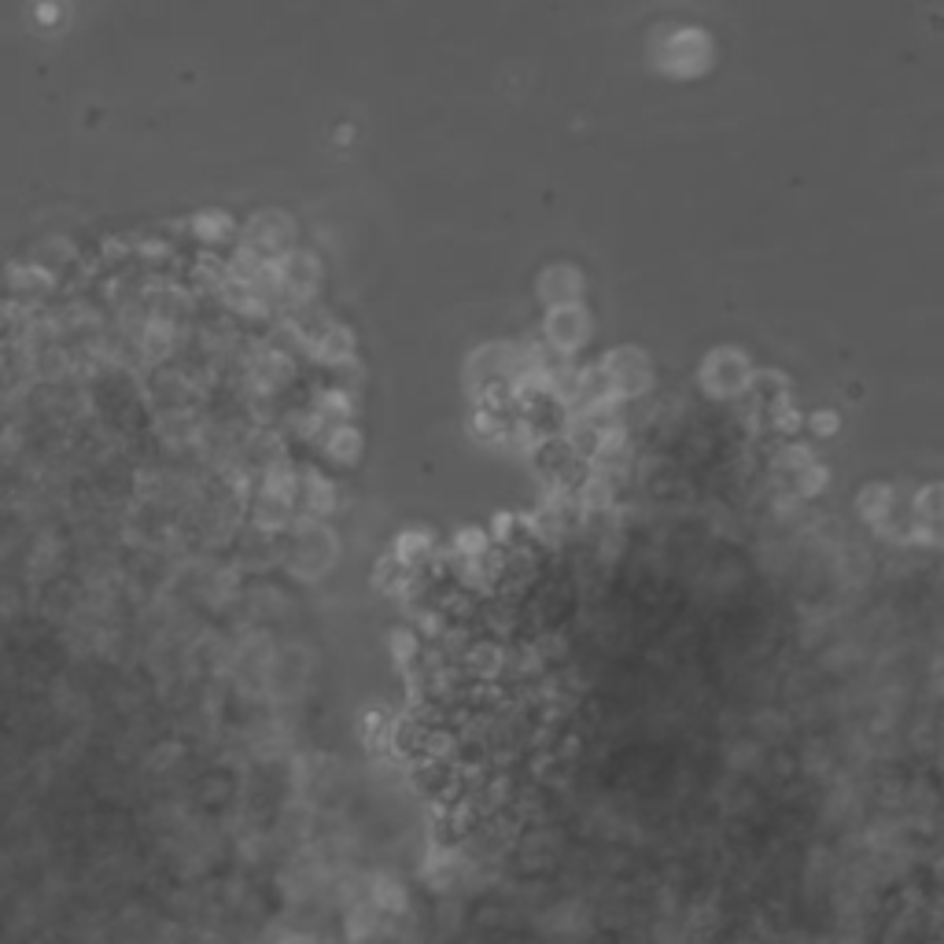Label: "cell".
<instances>
[{"mask_svg":"<svg viewBox=\"0 0 944 944\" xmlns=\"http://www.w3.org/2000/svg\"><path fill=\"white\" fill-rule=\"evenodd\" d=\"M465 664L472 668V675H495V672H502L506 657H502V649H498L495 642H476V646L469 649Z\"/></svg>","mask_w":944,"mask_h":944,"instance_id":"2","label":"cell"},{"mask_svg":"<svg viewBox=\"0 0 944 944\" xmlns=\"http://www.w3.org/2000/svg\"><path fill=\"white\" fill-rule=\"evenodd\" d=\"M893 487L889 484H867L856 495V509H860L863 520H871V524H878V528H885L889 524V517H893Z\"/></svg>","mask_w":944,"mask_h":944,"instance_id":"1","label":"cell"},{"mask_svg":"<svg viewBox=\"0 0 944 944\" xmlns=\"http://www.w3.org/2000/svg\"><path fill=\"white\" fill-rule=\"evenodd\" d=\"M815 432H819V436H830V432H834V417H826V413L815 417Z\"/></svg>","mask_w":944,"mask_h":944,"instance_id":"3","label":"cell"}]
</instances>
